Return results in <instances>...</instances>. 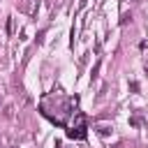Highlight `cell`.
<instances>
[{"instance_id":"277c9868","label":"cell","mask_w":148,"mask_h":148,"mask_svg":"<svg viewBox=\"0 0 148 148\" xmlns=\"http://www.w3.org/2000/svg\"><path fill=\"white\" fill-rule=\"evenodd\" d=\"M86 2H88V0H79V9H83V7H86Z\"/></svg>"},{"instance_id":"3957f363","label":"cell","mask_w":148,"mask_h":148,"mask_svg":"<svg viewBox=\"0 0 148 148\" xmlns=\"http://www.w3.org/2000/svg\"><path fill=\"white\" fill-rule=\"evenodd\" d=\"M99 67H102V62H97V65H95V67H92V79H95V76H97V72H99Z\"/></svg>"},{"instance_id":"7a4b0ae2","label":"cell","mask_w":148,"mask_h":148,"mask_svg":"<svg viewBox=\"0 0 148 148\" xmlns=\"http://www.w3.org/2000/svg\"><path fill=\"white\" fill-rule=\"evenodd\" d=\"M7 32H9V35L14 32V18H7Z\"/></svg>"},{"instance_id":"6da1fadb","label":"cell","mask_w":148,"mask_h":148,"mask_svg":"<svg viewBox=\"0 0 148 148\" xmlns=\"http://www.w3.org/2000/svg\"><path fill=\"white\" fill-rule=\"evenodd\" d=\"M97 130H99V134H104V136H106V134L111 132V127H109V125H99Z\"/></svg>"}]
</instances>
